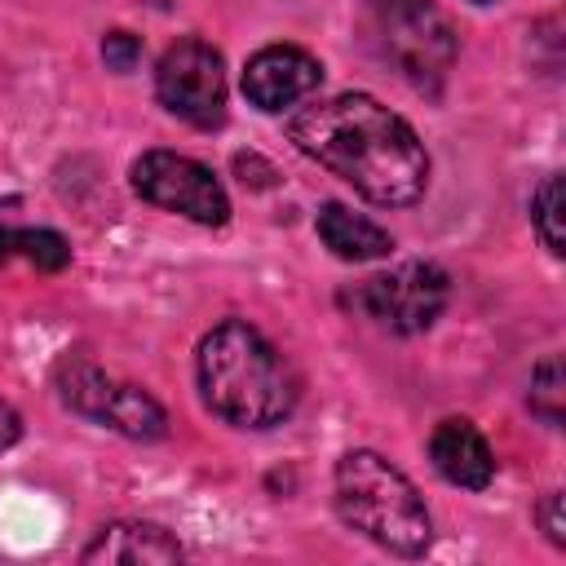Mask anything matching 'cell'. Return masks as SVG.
I'll use <instances>...</instances> for the list:
<instances>
[{
    "label": "cell",
    "mask_w": 566,
    "mask_h": 566,
    "mask_svg": "<svg viewBox=\"0 0 566 566\" xmlns=\"http://www.w3.org/2000/svg\"><path fill=\"white\" fill-rule=\"evenodd\" d=\"M292 142L380 208H407L429 186V155L416 128L367 93L305 106L287 124Z\"/></svg>",
    "instance_id": "obj_1"
},
{
    "label": "cell",
    "mask_w": 566,
    "mask_h": 566,
    "mask_svg": "<svg viewBox=\"0 0 566 566\" xmlns=\"http://www.w3.org/2000/svg\"><path fill=\"white\" fill-rule=\"evenodd\" d=\"M199 394L212 416L239 429H270L292 416L296 376L252 323L226 318L199 340Z\"/></svg>",
    "instance_id": "obj_2"
},
{
    "label": "cell",
    "mask_w": 566,
    "mask_h": 566,
    "mask_svg": "<svg viewBox=\"0 0 566 566\" xmlns=\"http://www.w3.org/2000/svg\"><path fill=\"white\" fill-rule=\"evenodd\" d=\"M336 513L389 553L416 557L429 548L433 526L420 491L376 451H349L336 464Z\"/></svg>",
    "instance_id": "obj_3"
},
{
    "label": "cell",
    "mask_w": 566,
    "mask_h": 566,
    "mask_svg": "<svg viewBox=\"0 0 566 566\" xmlns=\"http://www.w3.org/2000/svg\"><path fill=\"white\" fill-rule=\"evenodd\" d=\"M155 93L177 119H186L195 128H217L226 119V62H221V53L195 35L168 44L159 66H155Z\"/></svg>",
    "instance_id": "obj_4"
},
{
    "label": "cell",
    "mask_w": 566,
    "mask_h": 566,
    "mask_svg": "<svg viewBox=\"0 0 566 566\" xmlns=\"http://www.w3.org/2000/svg\"><path fill=\"white\" fill-rule=\"evenodd\" d=\"M133 190L177 217H190L199 226H226L230 217V199L226 186L212 177V168H203L190 155L177 150H146L133 164Z\"/></svg>",
    "instance_id": "obj_5"
},
{
    "label": "cell",
    "mask_w": 566,
    "mask_h": 566,
    "mask_svg": "<svg viewBox=\"0 0 566 566\" xmlns=\"http://www.w3.org/2000/svg\"><path fill=\"white\" fill-rule=\"evenodd\" d=\"M376 27L385 40V53L398 62L407 80L424 84L447 75L455 57V40L433 0H376Z\"/></svg>",
    "instance_id": "obj_6"
},
{
    "label": "cell",
    "mask_w": 566,
    "mask_h": 566,
    "mask_svg": "<svg viewBox=\"0 0 566 566\" xmlns=\"http://www.w3.org/2000/svg\"><path fill=\"white\" fill-rule=\"evenodd\" d=\"M447 296H451V279L433 261H402V265L367 279L358 292L363 310L380 327L402 332V336L424 332L447 310Z\"/></svg>",
    "instance_id": "obj_7"
},
{
    "label": "cell",
    "mask_w": 566,
    "mask_h": 566,
    "mask_svg": "<svg viewBox=\"0 0 566 566\" xmlns=\"http://www.w3.org/2000/svg\"><path fill=\"white\" fill-rule=\"evenodd\" d=\"M318 80H323L318 57H310L296 44H270V49L252 53L248 66H243V93L261 111L296 106L301 97H310L318 88Z\"/></svg>",
    "instance_id": "obj_8"
},
{
    "label": "cell",
    "mask_w": 566,
    "mask_h": 566,
    "mask_svg": "<svg viewBox=\"0 0 566 566\" xmlns=\"http://www.w3.org/2000/svg\"><path fill=\"white\" fill-rule=\"evenodd\" d=\"M429 460L451 486L464 491H482L495 478V455L469 420H442L429 438Z\"/></svg>",
    "instance_id": "obj_9"
},
{
    "label": "cell",
    "mask_w": 566,
    "mask_h": 566,
    "mask_svg": "<svg viewBox=\"0 0 566 566\" xmlns=\"http://www.w3.org/2000/svg\"><path fill=\"white\" fill-rule=\"evenodd\" d=\"M84 562H111V566H142V562H181V544L150 522H111L97 531V539L80 553Z\"/></svg>",
    "instance_id": "obj_10"
},
{
    "label": "cell",
    "mask_w": 566,
    "mask_h": 566,
    "mask_svg": "<svg viewBox=\"0 0 566 566\" xmlns=\"http://www.w3.org/2000/svg\"><path fill=\"white\" fill-rule=\"evenodd\" d=\"M318 239L340 261H376V256H389V248H394L389 230H380L376 221L349 212L345 203H323L318 208Z\"/></svg>",
    "instance_id": "obj_11"
},
{
    "label": "cell",
    "mask_w": 566,
    "mask_h": 566,
    "mask_svg": "<svg viewBox=\"0 0 566 566\" xmlns=\"http://www.w3.org/2000/svg\"><path fill=\"white\" fill-rule=\"evenodd\" d=\"M97 424H111V429H119L124 438H137V442H155V438H164L168 416H164V407H159L146 389L115 380V389H111L106 402H102Z\"/></svg>",
    "instance_id": "obj_12"
},
{
    "label": "cell",
    "mask_w": 566,
    "mask_h": 566,
    "mask_svg": "<svg viewBox=\"0 0 566 566\" xmlns=\"http://www.w3.org/2000/svg\"><path fill=\"white\" fill-rule=\"evenodd\" d=\"M13 252L27 256L40 270H62L71 261V248L57 230H4L0 226V261L13 256Z\"/></svg>",
    "instance_id": "obj_13"
},
{
    "label": "cell",
    "mask_w": 566,
    "mask_h": 566,
    "mask_svg": "<svg viewBox=\"0 0 566 566\" xmlns=\"http://www.w3.org/2000/svg\"><path fill=\"white\" fill-rule=\"evenodd\" d=\"M531 411L548 424H562V411H566V371H562V358L548 354L535 371H531Z\"/></svg>",
    "instance_id": "obj_14"
},
{
    "label": "cell",
    "mask_w": 566,
    "mask_h": 566,
    "mask_svg": "<svg viewBox=\"0 0 566 566\" xmlns=\"http://www.w3.org/2000/svg\"><path fill=\"white\" fill-rule=\"evenodd\" d=\"M557 212H562V181L557 177H544L535 199H531V217H535V230L544 239L548 252H562V230H557Z\"/></svg>",
    "instance_id": "obj_15"
},
{
    "label": "cell",
    "mask_w": 566,
    "mask_h": 566,
    "mask_svg": "<svg viewBox=\"0 0 566 566\" xmlns=\"http://www.w3.org/2000/svg\"><path fill=\"white\" fill-rule=\"evenodd\" d=\"M102 57H106L111 71H133L137 57H142V40H137L133 31H111V35L102 40Z\"/></svg>",
    "instance_id": "obj_16"
},
{
    "label": "cell",
    "mask_w": 566,
    "mask_h": 566,
    "mask_svg": "<svg viewBox=\"0 0 566 566\" xmlns=\"http://www.w3.org/2000/svg\"><path fill=\"white\" fill-rule=\"evenodd\" d=\"M539 522H544V531H548L553 544H566V522H562V495H557V491L544 495V504H539Z\"/></svg>",
    "instance_id": "obj_17"
},
{
    "label": "cell",
    "mask_w": 566,
    "mask_h": 566,
    "mask_svg": "<svg viewBox=\"0 0 566 566\" xmlns=\"http://www.w3.org/2000/svg\"><path fill=\"white\" fill-rule=\"evenodd\" d=\"M18 438H22V416L0 398V451H4V447H13Z\"/></svg>",
    "instance_id": "obj_18"
},
{
    "label": "cell",
    "mask_w": 566,
    "mask_h": 566,
    "mask_svg": "<svg viewBox=\"0 0 566 566\" xmlns=\"http://www.w3.org/2000/svg\"><path fill=\"white\" fill-rule=\"evenodd\" d=\"M478 4H486V0H478Z\"/></svg>",
    "instance_id": "obj_19"
}]
</instances>
